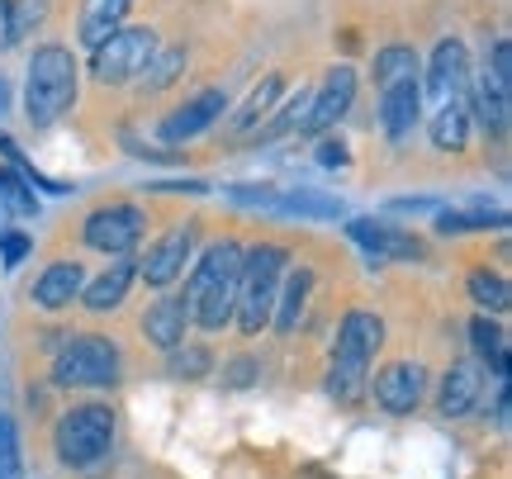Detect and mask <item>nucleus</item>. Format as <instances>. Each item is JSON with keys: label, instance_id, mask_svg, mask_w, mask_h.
<instances>
[{"label": "nucleus", "instance_id": "29", "mask_svg": "<svg viewBox=\"0 0 512 479\" xmlns=\"http://www.w3.org/2000/svg\"><path fill=\"white\" fill-rule=\"evenodd\" d=\"M470 299H475L479 309H489V314H508L512 290H508V280H503V276L475 271V276H470Z\"/></svg>", "mask_w": 512, "mask_h": 479}, {"label": "nucleus", "instance_id": "21", "mask_svg": "<svg viewBox=\"0 0 512 479\" xmlns=\"http://www.w3.org/2000/svg\"><path fill=\"white\" fill-rule=\"evenodd\" d=\"M133 276H138V261H114L105 276L95 280V285H86V309H95V314H110V309H119L128 295V285H133Z\"/></svg>", "mask_w": 512, "mask_h": 479}, {"label": "nucleus", "instance_id": "8", "mask_svg": "<svg viewBox=\"0 0 512 479\" xmlns=\"http://www.w3.org/2000/svg\"><path fill=\"white\" fill-rule=\"evenodd\" d=\"M475 110H479V124L489 133L508 129V110H512V43L508 38H498L494 53H489V72L479 76V86H475Z\"/></svg>", "mask_w": 512, "mask_h": 479}, {"label": "nucleus", "instance_id": "39", "mask_svg": "<svg viewBox=\"0 0 512 479\" xmlns=\"http://www.w3.org/2000/svg\"><path fill=\"white\" fill-rule=\"evenodd\" d=\"M228 375H233V385H252L256 366H252V361H233V366H228Z\"/></svg>", "mask_w": 512, "mask_h": 479}, {"label": "nucleus", "instance_id": "2", "mask_svg": "<svg viewBox=\"0 0 512 479\" xmlns=\"http://www.w3.org/2000/svg\"><path fill=\"white\" fill-rule=\"evenodd\" d=\"M384 347V323L366 309H351L342 318V328H337V351H332V370H328V389L351 404V399H361V389L370 380V361H375V351Z\"/></svg>", "mask_w": 512, "mask_h": 479}, {"label": "nucleus", "instance_id": "22", "mask_svg": "<svg viewBox=\"0 0 512 479\" xmlns=\"http://www.w3.org/2000/svg\"><path fill=\"white\" fill-rule=\"evenodd\" d=\"M271 209L280 214H294V219H342L347 209L337 195H323V190H290V195H275Z\"/></svg>", "mask_w": 512, "mask_h": 479}, {"label": "nucleus", "instance_id": "1", "mask_svg": "<svg viewBox=\"0 0 512 479\" xmlns=\"http://www.w3.org/2000/svg\"><path fill=\"white\" fill-rule=\"evenodd\" d=\"M238 266H242L238 242H214V247L195 261L190 285H185V299H181L190 323H200L204 332L228 328L233 304H238Z\"/></svg>", "mask_w": 512, "mask_h": 479}, {"label": "nucleus", "instance_id": "28", "mask_svg": "<svg viewBox=\"0 0 512 479\" xmlns=\"http://www.w3.org/2000/svg\"><path fill=\"white\" fill-rule=\"evenodd\" d=\"M285 91V76L275 72V76H266V81H261V86H256L252 91V100H247V105H242V114L238 119H233V129L238 133H247L252 129V124H261V119H266V110H271L275 105V95Z\"/></svg>", "mask_w": 512, "mask_h": 479}, {"label": "nucleus", "instance_id": "24", "mask_svg": "<svg viewBox=\"0 0 512 479\" xmlns=\"http://www.w3.org/2000/svg\"><path fill=\"white\" fill-rule=\"evenodd\" d=\"M309 290H313V276L299 266L290 276V285H285V295H275V314H271V323H275V332H285L290 337L294 328H299V318H304V304H309Z\"/></svg>", "mask_w": 512, "mask_h": 479}, {"label": "nucleus", "instance_id": "35", "mask_svg": "<svg viewBox=\"0 0 512 479\" xmlns=\"http://www.w3.org/2000/svg\"><path fill=\"white\" fill-rule=\"evenodd\" d=\"M228 200H238V204H261V209H271V204H275V190H271V185H228Z\"/></svg>", "mask_w": 512, "mask_h": 479}, {"label": "nucleus", "instance_id": "11", "mask_svg": "<svg viewBox=\"0 0 512 479\" xmlns=\"http://www.w3.org/2000/svg\"><path fill=\"white\" fill-rule=\"evenodd\" d=\"M351 100H356V72H351V67H332L328 81H323V91L309 100V114H304V124H299V129L304 133L332 129V124L351 110Z\"/></svg>", "mask_w": 512, "mask_h": 479}, {"label": "nucleus", "instance_id": "20", "mask_svg": "<svg viewBox=\"0 0 512 479\" xmlns=\"http://www.w3.org/2000/svg\"><path fill=\"white\" fill-rule=\"evenodd\" d=\"M128 5H133V0H86V5H81V43L100 48L110 34H119Z\"/></svg>", "mask_w": 512, "mask_h": 479}, {"label": "nucleus", "instance_id": "5", "mask_svg": "<svg viewBox=\"0 0 512 479\" xmlns=\"http://www.w3.org/2000/svg\"><path fill=\"white\" fill-rule=\"evenodd\" d=\"M76 100V62L67 48H38L29 57V86H24V105H29V119L38 129L57 124V114H67V105Z\"/></svg>", "mask_w": 512, "mask_h": 479}, {"label": "nucleus", "instance_id": "7", "mask_svg": "<svg viewBox=\"0 0 512 479\" xmlns=\"http://www.w3.org/2000/svg\"><path fill=\"white\" fill-rule=\"evenodd\" d=\"M157 53V34L152 29H119L110 34L100 48H95V81H105V86H124L133 76H143L147 57Z\"/></svg>", "mask_w": 512, "mask_h": 479}, {"label": "nucleus", "instance_id": "26", "mask_svg": "<svg viewBox=\"0 0 512 479\" xmlns=\"http://www.w3.org/2000/svg\"><path fill=\"white\" fill-rule=\"evenodd\" d=\"M375 81H380V91H389V86H403V81H418V53L413 48H380V57H375Z\"/></svg>", "mask_w": 512, "mask_h": 479}, {"label": "nucleus", "instance_id": "25", "mask_svg": "<svg viewBox=\"0 0 512 479\" xmlns=\"http://www.w3.org/2000/svg\"><path fill=\"white\" fill-rule=\"evenodd\" d=\"M470 342H475V351L494 366L498 380H508V337H503V328H498L494 318L479 314L475 323H470Z\"/></svg>", "mask_w": 512, "mask_h": 479}, {"label": "nucleus", "instance_id": "14", "mask_svg": "<svg viewBox=\"0 0 512 479\" xmlns=\"http://www.w3.org/2000/svg\"><path fill=\"white\" fill-rule=\"evenodd\" d=\"M351 242H361L370 257H384V261H413L422 257V242L403 228H389V223H375V219H351L347 223Z\"/></svg>", "mask_w": 512, "mask_h": 479}, {"label": "nucleus", "instance_id": "23", "mask_svg": "<svg viewBox=\"0 0 512 479\" xmlns=\"http://www.w3.org/2000/svg\"><path fill=\"white\" fill-rule=\"evenodd\" d=\"M465 133H470V105L465 100H446L432 114V143L441 152H460L465 148Z\"/></svg>", "mask_w": 512, "mask_h": 479}, {"label": "nucleus", "instance_id": "38", "mask_svg": "<svg viewBox=\"0 0 512 479\" xmlns=\"http://www.w3.org/2000/svg\"><path fill=\"white\" fill-rule=\"evenodd\" d=\"M15 43V29H10V0H0V48Z\"/></svg>", "mask_w": 512, "mask_h": 479}, {"label": "nucleus", "instance_id": "19", "mask_svg": "<svg viewBox=\"0 0 512 479\" xmlns=\"http://www.w3.org/2000/svg\"><path fill=\"white\" fill-rule=\"evenodd\" d=\"M185 323H190V314H185L181 299H157V304L147 309V318H143V332H147V342H152V347L176 351L185 342Z\"/></svg>", "mask_w": 512, "mask_h": 479}, {"label": "nucleus", "instance_id": "34", "mask_svg": "<svg viewBox=\"0 0 512 479\" xmlns=\"http://www.w3.org/2000/svg\"><path fill=\"white\" fill-rule=\"evenodd\" d=\"M209 370V351H171V375H185V380H200Z\"/></svg>", "mask_w": 512, "mask_h": 479}, {"label": "nucleus", "instance_id": "40", "mask_svg": "<svg viewBox=\"0 0 512 479\" xmlns=\"http://www.w3.org/2000/svg\"><path fill=\"white\" fill-rule=\"evenodd\" d=\"M5 105H10V91H5V76H0V114H5Z\"/></svg>", "mask_w": 512, "mask_h": 479}, {"label": "nucleus", "instance_id": "37", "mask_svg": "<svg viewBox=\"0 0 512 479\" xmlns=\"http://www.w3.org/2000/svg\"><path fill=\"white\" fill-rule=\"evenodd\" d=\"M318 162L323 166H347V148H342L337 138H328V143H318Z\"/></svg>", "mask_w": 512, "mask_h": 479}, {"label": "nucleus", "instance_id": "16", "mask_svg": "<svg viewBox=\"0 0 512 479\" xmlns=\"http://www.w3.org/2000/svg\"><path fill=\"white\" fill-rule=\"evenodd\" d=\"M479 394H484V370L475 361H456L441 375V399H437L441 418H465L479 404Z\"/></svg>", "mask_w": 512, "mask_h": 479}, {"label": "nucleus", "instance_id": "31", "mask_svg": "<svg viewBox=\"0 0 512 479\" xmlns=\"http://www.w3.org/2000/svg\"><path fill=\"white\" fill-rule=\"evenodd\" d=\"M185 67V48H166V53H152L147 57V67H143V86L147 91H166L171 81H176V72Z\"/></svg>", "mask_w": 512, "mask_h": 479}, {"label": "nucleus", "instance_id": "18", "mask_svg": "<svg viewBox=\"0 0 512 479\" xmlns=\"http://www.w3.org/2000/svg\"><path fill=\"white\" fill-rule=\"evenodd\" d=\"M418 105H422L418 81H403V86L380 91V124H384V133H389V138H403V133L418 124Z\"/></svg>", "mask_w": 512, "mask_h": 479}, {"label": "nucleus", "instance_id": "36", "mask_svg": "<svg viewBox=\"0 0 512 479\" xmlns=\"http://www.w3.org/2000/svg\"><path fill=\"white\" fill-rule=\"evenodd\" d=\"M24 252H29V238H24V233H5V238H0V257H5V266H19Z\"/></svg>", "mask_w": 512, "mask_h": 479}, {"label": "nucleus", "instance_id": "15", "mask_svg": "<svg viewBox=\"0 0 512 479\" xmlns=\"http://www.w3.org/2000/svg\"><path fill=\"white\" fill-rule=\"evenodd\" d=\"M228 110V100H223V91H200L190 105H181V110L171 114V119H162V138L166 143H190L195 133H204L219 114Z\"/></svg>", "mask_w": 512, "mask_h": 479}, {"label": "nucleus", "instance_id": "17", "mask_svg": "<svg viewBox=\"0 0 512 479\" xmlns=\"http://www.w3.org/2000/svg\"><path fill=\"white\" fill-rule=\"evenodd\" d=\"M81 290H86V271H81L76 261H53V266L34 280V304L48 309V314H57V309H67Z\"/></svg>", "mask_w": 512, "mask_h": 479}, {"label": "nucleus", "instance_id": "30", "mask_svg": "<svg viewBox=\"0 0 512 479\" xmlns=\"http://www.w3.org/2000/svg\"><path fill=\"white\" fill-rule=\"evenodd\" d=\"M0 204L10 209V214H38V200H34V190H29V181L24 176H15L10 166H0Z\"/></svg>", "mask_w": 512, "mask_h": 479}, {"label": "nucleus", "instance_id": "3", "mask_svg": "<svg viewBox=\"0 0 512 479\" xmlns=\"http://www.w3.org/2000/svg\"><path fill=\"white\" fill-rule=\"evenodd\" d=\"M285 266H290V252L285 247H252V252H242V266H238V304H233V318H238V328L247 337L271 323L275 314V295H280V276H285Z\"/></svg>", "mask_w": 512, "mask_h": 479}, {"label": "nucleus", "instance_id": "27", "mask_svg": "<svg viewBox=\"0 0 512 479\" xmlns=\"http://www.w3.org/2000/svg\"><path fill=\"white\" fill-rule=\"evenodd\" d=\"M437 228L451 238V233H479V228H508V214L503 209H446L437 219Z\"/></svg>", "mask_w": 512, "mask_h": 479}, {"label": "nucleus", "instance_id": "12", "mask_svg": "<svg viewBox=\"0 0 512 479\" xmlns=\"http://www.w3.org/2000/svg\"><path fill=\"white\" fill-rule=\"evenodd\" d=\"M465 86H470V57H465V43L460 38H446L432 53V67H427V91L437 105L446 100H465Z\"/></svg>", "mask_w": 512, "mask_h": 479}, {"label": "nucleus", "instance_id": "4", "mask_svg": "<svg viewBox=\"0 0 512 479\" xmlns=\"http://www.w3.org/2000/svg\"><path fill=\"white\" fill-rule=\"evenodd\" d=\"M53 446H57V461L67 470H91L110 456L114 446V413L110 404H76L57 418V432H53Z\"/></svg>", "mask_w": 512, "mask_h": 479}, {"label": "nucleus", "instance_id": "9", "mask_svg": "<svg viewBox=\"0 0 512 479\" xmlns=\"http://www.w3.org/2000/svg\"><path fill=\"white\" fill-rule=\"evenodd\" d=\"M143 228H147V214L138 204H110V209H95L86 219L81 238H86V247L105 252V257H124L128 247H138Z\"/></svg>", "mask_w": 512, "mask_h": 479}, {"label": "nucleus", "instance_id": "33", "mask_svg": "<svg viewBox=\"0 0 512 479\" xmlns=\"http://www.w3.org/2000/svg\"><path fill=\"white\" fill-rule=\"evenodd\" d=\"M43 19H48V0H10V29H15V38L38 29Z\"/></svg>", "mask_w": 512, "mask_h": 479}, {"label": "nucleus", "instance_id": "6", "mask_svg": "<svg viewBox=\"0 0 512 479\" xmlns=\"http://www.w3.org/2000/svg\"><path fill=\"white\" fill-rule=\"evenodd\" d=\"M119 380V351H114L110 337L100 332H86V337H72L67 347L57 351L53 361V385L62 389H100Z\"/></svg>", "mask_w": 512, "mask_h": 479}, {"label": "nucleus", "instance_id": "13", "mask_svg": "<svg viewBox=\"0 0 512 479\" xmlns=\"http://www.w3.org/2000/svg\"><path fill=\"white\" fill-rule=\"evenodd\" d=\"M190 247H195V228H171V233L147 252V261H138V266H143V280L152 290H166L171 280H181L185 266H190Z\"/></svg>", "mask_w": 512, "mask_h": 479}, {"label": "nucleus", "instance_id": "10", "mask_svg": "<svg viewBox=\"0 0 512 479\" xmlns=\"http://www.w3.org/2000/svg\"><path fill=\"white\" fill-rule=\"evenodd\" d=\"M422 389H427V370L418 361H394L375 375V404L384 413H413L422 404Z\"/></svg>", "mask_w": 512, "mask_h": 479}, {"label": "nucleus", "instance_id": "32", "mask_svg": "<svg viewBox=\"0 0 512 479\" xmlns=\"http://www.w3.org/2000/svg\"><path fill=\"white\" fill-rule=\"evenodd\" d=\"M0 479H24V456H19L15 418L0 413Z\"/></svg>", "mask_w": 512, "mask_h": 479}]
</instances>
